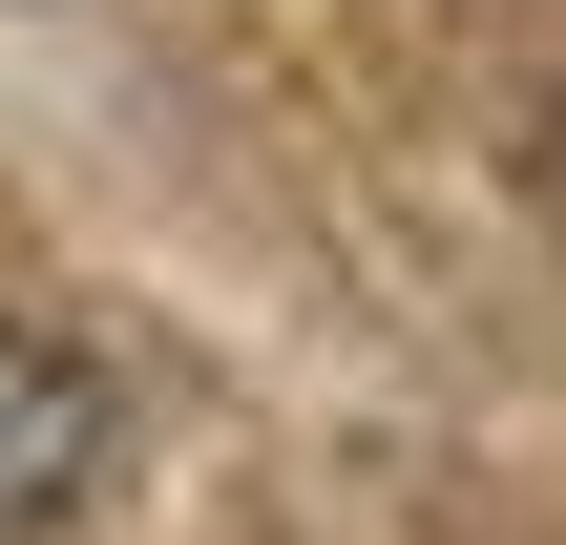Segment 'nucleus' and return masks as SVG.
Segmentation results:
<instances>
[{"mask_svg":"<svg viewBox=\"0 0 566 545\" xmlns=\"http://www.w3.org/2000/svg\"><path fill=\"white\" fill-rule=\"evenodd\" d=\"M84 462H105V378H84L63 336H21V315H0V545L42 525Z\"/></svg>","mask_w":566,"mask_h":545,"instance_id":"nucleus-1","label":"nucleus"},{"mask_svg":"<svg viewBox=\"0 0 566 545\" xmlns=\"http://www.w3.org/2000/svg\"><path fill=\"white\" fill-rule=\"evenodd\" d=\"M546 210H566V84H546Z\"/></svg>","mask_w":566,"mask_h":545,"instance_id":"nucleus-2","label":"nucleus"}]
</instances>
